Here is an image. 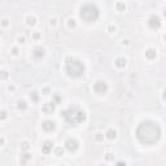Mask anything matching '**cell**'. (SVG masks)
<instances>
[{
  "label": "cell",
  "instance_id": "1",
  "mask_svg": "<svg viewBox=\"0 0 166 166\" xmlns=\"http://www.w3.org/2000/svg\"><path fill=\"white\" fill-rule=\"evenodd\" d=\"M79 17L82 18L84 22H95L99 17V9L95 4H91V3H87L81 7L79 11Z\"/></svg>",
  "mask_w": 166,
  "mask_h": 166
},
{
  "label": "cell",
  "instance_id": "2",
  "mask_svg": "<svg viewBox=\"0 0 166 166\" xmlns=\"http://www.w3.org/2000/svg\"><path fill=\"white\" fill-rule=\"evenodd\" d=\"M65 70H66L68 76L73 78H79L84 74V65L78 60L68 58L66 62H65Z\"/></svg>",
  "mask_w": 166,
  "mask_h": 166
},
{
  "label": "cell",
  "instance_id": "3",
  "mask_svg": "<svg viewBox=\"0 0 166 166\" xmlns=\"http://www.w3.org/2000/svg\"><path fill=\"white\" fill-rule=\"evenodd\" d=\"M65 114H70V120L68 121V123L70 125H77V123H82V122L86 121V112L79 109L78 106L76 108H69L68 110L64 112Z\"/></svg>",
  "mask_w": 166,
  "mask_h": 166
},
{
  "label": "cell",
  "instance_id": "4",
  "mask_svg": "<svg viewBox=\"0 0 166 166\" xmlns=\"http://www.w3.org/2000/svg\"><path fill=\"white\" fill-rule=\"evenodd\" d=\"M92 90L95 91L98 95H104V93L108 92L109 86H108V83H106L105 81L99 79V81H96V82L92 84Z\"/></svg>",
  "mask_w": 166,
  "mask_h": 166
},
{
  "label": "cell",
  "instance_id": "5",
  "mask_svg": "<svg viewBox=\"0 0 166 166\" xmlns=\"http://www.w3.org/2000/svg\"><path fill=\"white\" fill-rule=\"evenodd\" d=\"M64 148H65V151L74 153V152L78 151V148H79V143H78V140L76 139V138H73V136L68 138L64 143Z\"/></svg>",
  "mask_w": 166,
  "mask_h": 166
},
{
  "label": "cell",
  "instance_id": "6",
  "mask_svg": "<svg viewBox=\"0 0 166 166\" xmlns=\"http://www.w3.org/2000/svg\"><path fill=\"white\" fill-rule=\"evenodd\" d=\"M147 25H148L149 29L157 30V29L161 27V18H160L158 16H156V14H152L151 17L148 18V21H147Z\"/></svg>",
  "mask_w": 166,
  "mask_h": 166
},
{
  "label": "cell",
  "instance_id": "7",
  "mask_svg": "<svg viewBox=\"0 0 166 166\" xmlns=\"http://www.w3.org/2000/svg\"><path fill=\"white\" fill-rule=\"evenodd\" d=\"M42 128L46 133H53L56 130V122L52 120H46L42 122Z\"/></svg>",
  "mask_w": 166,
  "mask_h": 166
},
{
  "label": "cell",
  "instance_id": "8",
  "mask_svg": "<svg viewBox=\"0 0 166 166\" xmlns=\"http://www.w3.org/2000/svg\"><path fill=\"white\" fill-rule=\"evenodd\" d=\"M31 55H33V57L35 58V60H40L42 57H44V55H46V49L43 48V47H35V48L33 49V52H31Z\"/></svg>",
  "mask_w": 166,
  "mask_h": 166
},
{
  "label": "cell",
  "instance_id": "9",
  "mask_svg": "<svg viewBox=\"0 0 166 166\" xmlns=\"http://www.w3.org/2000/svg\"><path fill=\"white\" fill-rule=\"evenodd\" d=\"M55 109H56V104H53L52 101H49V103H44L42 106V112L44 114L47 115H49V114H52L53 112H55Z\"/></svg>",
  "mask_w": 166,
  "mask_h": 166
},
{
  "label": "cell",
  "instance_id": "10",
  "mask_svg": "<svg viewBox=\"0 0 166 166\" xmlns=\"http://www.w3.org/2000/svg\"><path fill=\"white\" fill-rule=\"evenodd\" d=\"M53 145H55V144H53L52 140H47L42 145V152L44 153V155H49V153L53 151Z\"/></svg>",
  "mask_w": 166,
  "mask_h": 166
},
{
  "label": "cell",
  "instance_id": "11",
  "mask_svg": "<svg viewBox=\"0 0 166 166\" xmlns=\"http://www.w3.org/2000/svg\"><path fill=\"white\" fill-rule=\"evenodd\" d=\"M114 65L118 69H125L127 66V58L123 57V56H120V57H117L114 60Z\"/></svg>",
  "mask_w": 166,
  "mask_h": 166
},
{
  "label": "cell",
  "instance_id": "12",
  "mask_svg": "<svg viewBox=\"0 0 166 166\" xmlns=\"http://www.w3.org/2000/svg\"><path fill=\"white\" fill-rule=\"evenodd\" d=\"M117 130H114V128H108V130L105 131V134H104V138L105 139H108V140H115L117 139Z\"/></svg>",
  "mask_w": 166,
  "mask_h": 166
},
{
  "label": "cell",
  "instance_id": "13",
  "mask_svg": "<svg viewBox=\"0 0 166 166\" xmlns=\"http://www.w3.org/2000/svg\"><path fill=\"white\" fill-rule=\"evenodd\" d=\"M25 24L29 27H34L36 25V17L33 14H27L26 17H25Z\"/></svg>",
  "mask_w": 166,
  "mask_h": 166
},
{
  "label": "cell",
  "instance_id": "14",
  "mask_svg": "<svg viewBox=\"0 0 166 166\" xmlns=\"http://www.w3.org/2000/svg\"><path fill=\"white\" fill-rule=\"evenodd\" d=\"M156 57H157V51L155 48H148L145 51V58L148 61H153Z\"/></svg>",
  "mask_w": 166,
  "mask_h": 166
},
{
  "label": "cell",
  "instance_id": "15",
  "mask_svg": "<svg viewBox=\"0 0 166 166\" xmlns=\"http://www.w3.org/2000/svg\"><path fill=\"white\" fill-rule=\"evenodd\" d=\"M30 160H31L30 153L29 152H22V155H21V157H20V165L21 166H26Z\"/></svg>",
  "mask_w": 166,
  "mask_h": 166
},
{
  "label": "cell",
  "instance_id": "16",
  "mask_svg": "<svg viewBox=\"0 0 166 166\" xmlns=\"http://www.w3.org/2000/svg\"><path fill=\"white\" fill-rule=\"evenodd\" d=\"M17 109L20 112H26L27 109H29V104H27V101H25V100H20V101L17 103Z\"/></svg>",
  "mask_w": 166,
  "mask_h": 166
},
{
  "label": "cell",
  "instance_id": "17",
  "mask_svg": "<svg viewBox=\"0 0 166 166\" xmlns=\"http://www.w3.org/2000/svg\"><path fill=\"white\" fill-rule=\"evenodd\" d=\"M29 99L33 103H38L39 99H40V93L38 92V91H31V92L29 93Z\"/></svg>",
  "mask_w": 166,
  "mask_h": 166
},
{
  "label": "cell",
  "instance_id": "18",
  "mask_svg": "<svg viewBox=\"0 0 166 166\" xmlns=\"http://www.w3.org/2000/svg\"><path fill=\"white\" fill-rule=\"evenodd\" d=\"M64 153H65L64 147H53V155L56 157H61V156H64Z\"/></svg>",
  "mask_w": 166,
  "mask_h": 166
},
{
  "label": "cell",
  "instance_id": "19",
  "mask_svg": "<svg viewBox=\"0 0 166 166\" xmlns=\"http://www.w3.org/2000/svg\"><path fill=\"white\" fill-rule=\"evenodd\" d=\"M114 7H115V11L120 12V13L126 11V4H125V1H117L114 4Z\"/></svg>",
  "mask_w": 166,
  "mask_h": 166
},
{
  "label": "cell",
  "instance_id": "20",
  "mask_svg": "<svg viewBox=\"0 0 166 166\" xmlns=\"http://www.w3.org/2000/svg\"><path fill=\"white\" fill-rule=\"evenodd\" d=\"M30 147H31V143L29 142V140H24V142H21V151L22 152H29L30 151Z\"/></svg>",
  "mask_w": 166,
  "mask_h": 166
},
{
  "label": "cell",
  "instance_id": "21",
  "mask_svg": "<svg viewBox=\"0 0 166 166\" xmlns=\"http://www.w3.org/2000/svg\"><path fill=\"white\" fill-rule=\"evenodd\" d=\"M66 26L69 29H76L77 27V20L74 17H69L66 20Z\"/></svg>",
  "mask_w": 166,
  "mask_h": 166
},
{
  "label": "cell",
  "instance_id": "22",
  "mask_svg": "<svg viewBox=\"0 0 166 166\" xmlns=\"http://www.w3.org/2000/svg\"><path fill=\"white\" fill-rule=\"evenodd\" d=\"M106 31H108L109 35H114V34L117 33V26H115L114 24H109L108 26H106Z\"/></svg>",
  "mask_w": 166,
  "mask_h": 166
},
{
  "label": "cell",
  "instance_id": "23",
  "mask_svg": "<svg viewBox=\"0 0 166 166\" xmlns=\"http://www.w3.org/2000/svg\"><path fill=\"white\" fill-rule=\"evenodd\" d=\"M104 134L103 133H96L95 135H93V140H95L96 143H101V142H104Z\"/></svg>",
  "mask_w": 166,
  "mask_h": 166
},
{
  "label": "cell",
  "instance_id": "24",
  "mask_svg": "<svg viewBox=\"0 0 166 166\" xmlns=\"http://www.w3.org/2000/svg\"><path fill=\"white\" fill-rule=\"evenodd\" d=\"M9 78V71L5 70V69H1L0 70V81H7Z\"/></svg>",
  "mask_w": 166,
  "mask_h": 166
},
{
  "label": "cell",
  "instance_id": "25",
  "mask_svg": "<svg viewBox=\"0 0 166 166\" xmlns=\"http://www.w3.org/2000/svg\"><path fill=\"white\" fill-rule=\"evenodd\" d=\"M40 38H42V34H40L38 30H34L33 33H31V39H33V40H35V42H38V40H39Z\"/></svg>",
  "mask_w": 166,
  "mask_h": 166
},
{
  "label": "cell",
  "instance_id": "26",
  "mask_svg": "<svg viewBox=\"0 0 166 166\" xmlns=\"http://www.w3.org/2000/svg\"><path fill=\"white\" fill-rule=\"evenodd\" d=\"M0 26H1L3 29H8V27L11 26V21H9L8 18H3V20L0 21Z\"/></svg>",
  "mask_w": 166,
  "mask_h": 166
},
{
  "label": "cell",
  "instance_id": "27",
  "mask_svg": "<svg viewBox=\"0 0 166 166\" xmlns=\"http://www.w3.org/2000/svg\"><path fill=\"white\" fill-rule=\"evenodd\" d=\"M16 40H17V44L24 46L25 43H26V36H25V35H18V36H17V39H16Z\"/></svg>",
  "mask_w": 166,
  "mask_h": 166
},
{
  "label": "cell",
  "instance_id": "28",
  "mask_svg": "<svg viewBox=\"0 0 166 166\" xmlns=\"http://www.w3.org/2000/svg\"><path fill=\"white\" fill-rule=\"evenodd\" d=\"M8 118V112L5 109H0V121H4Z\"/></svg>",
  "mask_w": 166,
  "mask_h": 166
},
{
  "label": "cell",
  "instance_id": "29",
  "mask_svg": "<svg viewBox=\"0 0 166 166\" xmlns=\"http://www.w3.org/2000/svg\"><path fill=\"white\" fill-rule=\"evenodd\" d=\"M9 52H11L12 56H18V55H20V48H18L17 46H16V47H12Z\"/></svg>",
  "mask_w": 166,
  "mask_h": 166
},
{
  "label": "cell",
  "instance_id": "30",
  "mask_svg": "<svg viewBox=\"0 0 166 166\" xmlns=\"http://www.w3.org/2000/svg\"><path fill=\"white\" fill-rule=\"evenodd\" d=\"M60 101H61L60 95H58V93H55V95L52 96V103H53V104H56V105H57Z\"/></svg>",
  "mask_w": 166,
  "mask_h": 166
},
{
  "label": "cell",
  "instance_id": "31",
  "mask_svg": "<svg viewBox=\"0 0 166 166\" xmlns=\"http://www.w3.org/2000/svg\"><path fill=\"white\" fill-rule=\"evenodd\" d=\"M104 158H105V161L112 162V161H114V155H113V153H106Z\"/></svg>",
  "mask_w": 166,
  "mask_h": 166
},
{
  "label": "cell",
  "instance_id": "32",
  "mask_svg": "<svg viewBox=\"0 0 166 166\" xmlns=\"http://www.w3.org/2000/svg\"><path fill=\"white\" fill-rule=\"evenodd\" d=\"M57 24H58V21H57V18H56V17H53V18L49 20V26H51V27H56V26H57Z\"/></svg>",
  "mask_w": 166,
  "mask_h": 166
},
{
  "label": "cell",
  "instance_id": "33",
  "mask_svg": "<svg viewBox=\"0 0 166 166\" xmlns=\"http://www.w3.org/2000/svg\"><path fill=\"white\" fill-rule=\"evenodd\" d=\"M42 93H43V95H46V96H48L49 93H51V90H49V87H44V88L42 90Z\"/></svg>",
  "mask_w": 166,
  "mask_h": 166
},
{
  "label": "cell",
  "instance_id": "34",
  "mask_svg": "<svg viewBox=\"0 0 166 166\" xmlns=\"http://www.w3.org/2000/svg\"><path fill=\"white\" fill-rule=\"evenodd\" d=\"M131 44V42H130V39H123V40H122V46H125V47H128V46H130Z\"/></svg>",
  "mask_w": 166,
  "mask_h": 166
},
{
  "label": "cell",
  "instance_id": "35",
  "mask_svg": "<svg viewBox=\"0 0 166 166\" xmlns=\"http://www.w3.org/2000/svg\"><path fill=\"white\" fill-rule=\"evenodd\" d=\"M7 90L9 91V92H14V91H16V86H14V84H8Z\"/></svg>",
  "mask_w": 166,
  "mask_h": 166
},
{
  "label": "cell",
  "instance_id": "36",
  "mask_svg": "<svg viewBox=\"0 0 166 166\" xmlns=\"http://www.w3.org/2000/svg\"><path fill=\"white\" fill-rule=\"evenodd\" d=\"M114 166H127V164L125 161H122V160H120V161H117L114 164Z\"/></svg>",
  "mask_w": 166,
  "mask_h": 166
},
{
  "label": "cell",
  "instance_id": "37",
  "mask_svg": "<svg viewBox=\"0 0 166 166\" xmlns=\"http://www.w3.org/2000/svg\"><path fill=\"white\" fill-rule=\"evenodd\" d=\"M3 145H5V138L0 135V148H1Z\"/></svg>",
  "mask_w": 166,
  "mask_h": 166
},
{
  "label": "cell",
  "instance_id": "38",
  "mask_svg": "<svg viewBox=\"0 0 166 166\" xmlns=\"http://www.w3.org/2000/svg\"><path fill=\"white\" fill-rule=\"evenodd\" d=\"M100 166H105V165H103V164H101V165H100Z\"/></svg>",
  "mask_w": 166,
  "mask_h": 166
},
{
  "label": "cell",
  "instance_id": "39",
  "mask_svg": "<svg viewBox=\"0 0 166 166\" xmlns=\"http://www.w3.org/2000/svg\"><path fill=\"white\" fill-rule=\"evenodd\" d=\"M58 166H65V165H58Z\"/></svg>",
  "mask_w": 166,
  "mask_h": 166
},
{
  "label": "cell",
  "instance_id": "40",
  "mask_svg": "<svg viewBox=\"0 0 166 166\" xmlns=\"http://www.w3.org/2000/svg\"><path fill=\"white\" fill-rule=\"evenodd\" d=\"M0 149H1V148H0Z\"/></svg>",
  "mask_w": 166,
  "mask_h": 166
}]
</instances>
